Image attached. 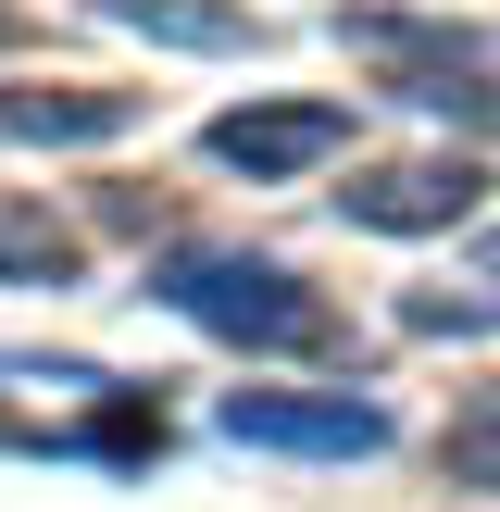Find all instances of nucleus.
Returning a JSON list of instances; mask_svg holds the SVG:
<instances>
[{
	"label": "nucleus",
	"instance_id": "obj_4",
	"mask_svg": "<svg viewBox=\"0 0 500 512\" xmlns=\"http://www.w3.org/2000/svg\"><path fill=\"white\" fill-rule=\"evenodd\" d=\"M200 150L225 175H250V188H288V175H313V163L350 150V100H238V113L200 125Z\"/></svg>",
	"mask_w": 500,
	"mask_h": 512
},
{
	"label": "nucleus",
	"instance_id": "obj_7",
	"mask_svg": "<svg viewBox=\"0 0 500 512\" xmlns=\"http://www.w3.org/2000/svg\"><path fill=\"white\" fill-rule=\"evenodd\" d=\"M88 13L138 25V38H163V50H263V13H250V0H88Z\"/></svg>",
	"mask_w": 500,
	"mask_h": 512
},
{
	"label": "nucleus",
	"instance_id": "obj_5",
	"mask_svg": "<svg viewBox=\"0 0 500 512\" xmlns=\"http://www.w3.org/2000/svg\"><path fill=\"white\" fill-rule=\"evenodd\" d=\"M475 188L488 175L463 163V150H413V163H363L338 188V225H363V238H438V225L475 213Z\"/></svg>",
	"mask_w": 500,
	"mask_h": 512
},
{
	"label": "nucleus",
	"instance_id": "obj_8",
	"mask_svg": "<svg viewBox=\"0 0 500 512\" xmlns=\"http://www.w3.org/2000/svg\"><path fill=\"white\" fill-rule=\"evenodd\" d=\"M75 275H88L75 225L50 200H0V288H75Z\"/></svg>",
	"mask_w": 500,
	"mask_h": 512
},
{
	"label": "nucleus",
	"instance_id": "obj_9",
	"mask_svg": "<svg viewBox=\"0 0 500 512\" xmlns=\"http://www.w3.org/2000/svg\"><path fill=\"white\" fill-rule=\"evenodd\" d=\"M438 475H450V488H475V500H500V388H475L463 413L438 425Z\"/></svg>",
	"mask_w": 500,
	"mask_h": 512
},
{
	"label": "nucleus",
	"instance_id": "obj_2",
	"mask_svg": "<svg viewBox=\"0 0 500 512\" xmlns=\"http://www.w3.org/2000/svg\"><path fill=\"white\" fill-rule=\"evenodd\" d=\"M338 38L400 63L388 100H413V113H463V125H500V75L475 63L463 25H438V13H350V0H338Z\"/></svg>",
	"mask_w": 500,
	"mask_h": 512
},
{
	"label": "nucleus",
	"instance_id": "obj_10",
	"mask_svg": "<svg viewBox=\"0 0 500 512\" xmlns=\"http://www.w3.org/2000/svg\"><path fill=\"white\" fill-rule=\"evenodd\" d=\"M475 275H488V288H500V225H488V238H475Z\"/></svg>",
	"mask_w": 500,
	"mask_h": 512
},
{
	"label": "nucleus",
	"instance_id": "obj_3",
	"mask_svg": "<svg viewBox=\"0 0 500 512\" xmlns=\"http://www.w3.org/2000/svg\"><path fill=\"white\" fill-rule=\"evenodd\" d=\"M213 425L238 450H313V463H363V450H388V413L350 388H225Z\"/></svg>",
	"mask_w": 500,
	"mask_h": 512
},
{
	"label": "nucleus",
	"instance_id": "obj_6",
	"mask_svg": "<svg viewBox=\"0 0 500 512\" xmlns=\"http://www.w3.org/2000/svg\"><path fill=\"white\" fill-rule=\"evenodd\" d=\"M138 125V88H0V138L25 150H88Z\"/></svg>",
	"mask_w": 500,
	"mask_h": 512
},
{
	"label": "nucleus",
	"instance_id": "obj_11",
	"mask_svg": "<svg viewBox=\"0 0 500 512\" xmlns=\"http://www.w3.org/2000/svg\"><path fill=\"white\" fill-rule=\"evenodd\" d=\"M0 50H13V0H0Z\"/></svg>",
	"mask_w": 500,
	"mask_h": 512
},
{
	"label": "nucleus",
	"instance_id": "obj_1",
	"mask_svg": "<svg viewBox=\"0 0 500 512\" xmlns=\"http://www.w3.org/2000/svg\"><path fill=\"white\" fill-rule=\"evenodd\" d=\"M150 300L188 313L200 338H238V350H325L338 338V300L300 288V275L263 263V250H175V263L150 275Z\"/></svg>",
	"mask_w": 500,
	"mask_h": 512
}]
</instances>
